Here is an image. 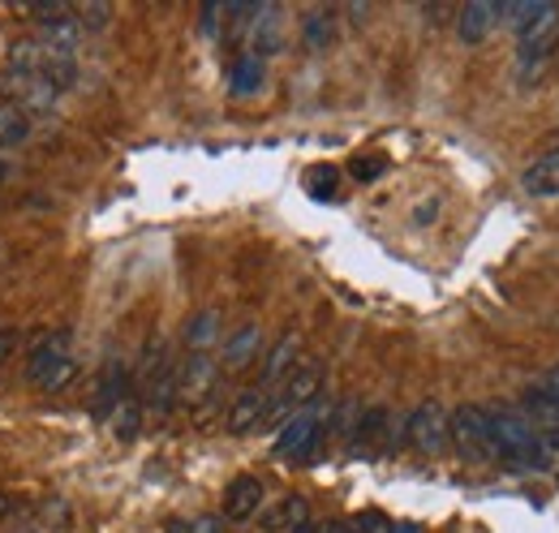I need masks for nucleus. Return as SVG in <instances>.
<instances>
[{"label":"nucleus","mask_w":559,"mask_h":533,"mask_svg":"<svg viewBox=\"0 0 559 533\" xmlns=\"http://www.w3.org/2000/svg\"><path fill=\"white\" fill-rule=\"evenodd\" d=\"M259 348H263V332H259V323H241L237 332L224 340L219 362H224L228 370H246V366L259 357Z\"/></svg>","instance_id":"15"},{"label":"nucleus","mask_w":559,"mask_h":533,"mask_svg":"<svg viewBox=\"0 0 559 533\" xmlns=\"http://www.w3.org/2000/svg\"><path fill=\"white\" fill-rule=\"evenodd\" d=\"M211 383H215V362H211V353H190L186 366H177V400L199 404V400L211 392Z\"/></svg>","instance_id":"12"},{"label":"nucleus","mask_w":559,"mask_h":533,"mask_svg":"<svg viewBox=\"0 0 559 533\" xmlns=\"http://www.w3.org/2000/svg\"><path fill=\"white\" fill-rule=\"evenodd\" d=\"M9 517H13V499L0 490V521H9Z\"/></svg>","instance_id":"34"},{"label":"nucleus","mask_w":559,"mask_h":533,"mask_svg":"<svg viewBox=\"0 0 559 533\" xmlns=\"http://www.w3.org/2000/svg\"><path fill=\"white\" fill-rule=\"evenodd\" d=\"M26 138H31V121L13 104H0V146L9 151V146H22Z\"/></svg>","instance_id":"24"},{"label":"nucleus","mask_w":559,"mask_h":533,"mask_svg":"<svg viewBox=\"0 0 559 533\" xmlns=\"http://www.w3.org/2000/svg\"><path fill=\"white\" fill-rule=\"evenodd\" d=\"M323 375H328V366L319 362V357H306V362H297L293 366V375L280 383V392L272 396L267 404V417H263V426H284L293 413H301V408H310L319 392H323Z\"/></svg>","instance_id":"3"},{"label":"nucleus","mask_w":559,"mask_h":533,"mask_svg":"<svg viewBox=\"0 0 559 533\" xmlns=\"http://www.w3.org/2000/svg\"><path fill=\"white\" fill-rule=\"evenodd\" d=\"M301 362V335L297 332H284L272 344V353L263 357V379H259V388L263 392H272V388H280L288 375H293V366Z\"/></svg>","instance_id":"10"},{"label":"nucleus","mask_w":559,"mask_h":533,"mask_svg":"<svg viewBox=\"0 0 559 533\" xmlns=\"http://www.w3.org/2000/svg\"><path fill=\"white\" fill-rule=\"evenodd\" d=\"M4 181H9V164L0 159V186H4Z\"/></svg>","instance_id":"39"},{"label":"nucleus","mask_w":559,"mask_h":533,"mask_svg":"<svg viewBox=\"0 0 559 533\" xmlns=\"http://www.w3.org/2000/svg\"><path fill=\"white\" fill-rule=\"evenodd\" d=\"M219 22H224V4H207V9L199 13V31H203V39H219Z\"/></svg>","instance_id":"30"},{"label":"nucleus","mask_w":559,"mask_h":533,"mask_svg":"<svg viewBox=\"0 0 559 533\" xmlns=\"http://www.w3.org/2000/svg\"><path fill=\"white\" fill-rule=\"evenodd\" d=\"M73 13V22L82 26V35H99L108 22H112V9L104 4V0H82L78 9H70Z\"/></svg>","instance_id":"25"},{"label":"nucleus","mask_w":559,"mask_h":533,"mask_svg":"<svg viewBox=\"0 0 559 533\" xmlns=\"http://www.w3.org/2000/svg\"><path fill=\"white\" fill-rule=\"evenodd\" d=\"M328 417H332V408H323L319 400H314L310 408L293 413V417L280 426V439H276L280 461H306V457H314V448H319V439H323Z\"/></svg>","instance_id":"5"},{"label":"nucleus","mask_w":559,"mask_h":533,"mask_svg":"<svg viewBox=\"0 0 559 533\" xmlns=\"http://www.w3.org/2000/svg\"><path fill=\"white\" fill-rule=\"evenodd\" d=\"M246 35L254 39V57H259V61H263L267 52H276L280 48V9L276 4H259V9H254V22H250Z\"/></svg>","instance_id":"18"},{"label":"nucleus","mask_w":559,"mask_h":533,"mask_svg":"<svg viewBox=\"0 0 559 533\" xmlns=\"http://www.w3.org/2000/svg\"><path fill=\"white\" fill-rule=\"evenodd\" d=\"M521 190L534 199H559V146L538 155L525 173H521Z\"/></svg>","instance_id":"14"},{"label":"nucleus","mask_w":559,"mask_h":533,"mask_svg":"<svg viewBox=\"0 0 559 533\" xmlns=\"http://www.w3.org/2000/svg\"><path fill=\"white\" fill-rule=\"evenodd\" d=\"M405 435H409L414 452L439 457V452L448 448V413H443V404H435V400L418 404V408L409 413V422H405Z\"/></svg>","instance_id":"7"},{"label":"nucleus","mask_w":559,"mask_h":533,"mask_svg":"<svg viewBox=\"0 0 559 533\" xmlns=\"http://www.w3.org/2000/svg\"><path fill=\"white\" fill-rule=\"evenodd\" d=\"M328 422H332L341 435H349V439H353V435H357V422H361V413H357V400H345V404H341V408H336Z\"/></svg>","instance_id":"29"},{"label":"nucleus","mask_w":559,"mask_h":533,"mask_svg":"<svg viewBox=\"0 0 559 533\" xmlns=\"http://www.w3.org/2000/svg\"><path fill=\"white\" fill-rule=\"evenodd\" d=\"M392 533H421L418 525H392Z\"/></svg>","instance_id":"37"},{"label":"nucleus","mask_w":559,"mask_h":533,"mask_svg":"<svg viewBox=\"0 0 559 533\" xmlns=\"http://www.w3.org/2000/svg\"><path fill=\"white\" fill-rule=\"evenodd\" d=\"M288 533H314V525H310V521H301L297 530H288Z\"/></svg>","instance_id":"38"},{"label":"nucleus","mask_w":559,"mask_h":533,"mask_svg":"<svg viewBox=\"0 0 559 533\" xmlns=\"http://www.w3.org/2000/svg\"><path fill=\"white\" fill-rule=\"evenodd\" d=\"M543 383H547V388H551V392H556V396H559V366H556V370H551V375H547V379H543Z\"/></svg>","instance_id":"36"},{"label":"nucleus","mask_w":559,"mask_h":533,"mask_svg":"<svg viewBox=\"0 0 559 533\" xmlns=\"http://www.w3.org/2000/svg\"><path fill=\"white\" fill-rule=\"evenodd\" d=\"M499 9L503 4H495V0H469L465 9H461V17H456V39L461 44H483L490 35V26L499 22Z\"/></svg>","instance_id":"13"},{"label":"nucleus","mask_w":559,"mask_h":533,"mask_svg":"<svg viewBox=\"0 0 559 533\" xmlns=\"http://www.w3.org/2000/svg\"><path fill=\"white\" fill-rule=\"evenodd\" d=\"M414 220H418V224H435V220H439V202H435V199L421 202V211L414 215Z\"/></svg>","instance_id":"32"},{"label":"nucleus","mask_w":559,"mask_h":533,"mask_svg":"<svg viewBox=\"0 0 559 533\" xmlns=\"http://www.w3.org/2000/svg\"><path fill=\"white\" fill-rule=\"evenodd\" d=\"M173 404H177V366H173V362H164V366L146 379L142 408H146V413H155V417H164Z\"/></svg>","instance_id":"16"},{"label":"nucleus","mask_w":559,"mask_h":533,"mask_svg":"<svg viewBox=\"0 0 559 533\" xmlns=\"http://www.w3.org/2000/svg\"><path fill=\"white\" fill-rule=\"evenodd\" d=\"M126 396H130V370H126L121 357H112V362L99 370V379H95V400H91L95 422H112L117 404H121Z\"/></svg>","instance_id":"8"},{"label":"nucleus","mask_w":559,"mask_h":533,"mask_svg":"<svg viewBox=\"0 0 559 533\" xmlns=\"http://www.w3.org/2000/svg\"><path fill=\"white\" fill-rule=\"evenodd\" d=\"M190 533H224V525H219L215 517H199V521L190 525Z\"/></svg>","instance_id":"31"},{"label":"nucleus","mask_w":559,"mask_h":533,"mask_svg":"<svg viewBox=\"0 0 559 533\" xmlns=\"http://www.w3.org/2000/svg\"><path fill=\"white\" fill-rule=\"evenodd\" d=\"M336 35H341V22H336V13H332V9H310V13L301 17V44H306L310 52L332 48V44H336Z\"/></svg>","instance_id":"17"},{"label":"nucleus","mask_w":559,"mask_h":533,"mask_svg":"<svg viewBox=\"0 0 559 533\" xmlns=\"http://www.w3.org/2000/svg\"><path fill=\"white\" fill-rule=\"evenodd\" d=\"M0 95H4V104H13L26 121H31V117H52V112H57V99H61V91H52L44 78L17 73V69H4V73H0Z\"/></svg>","instance_id":"6"},{"label":"nucleus","mask_w":559,"mask_h":533,"mask_svg":"<svg viewBox=\"0 0 559 533\" xmlns=\"http://www.w3.org/2000/svg\"><path fill=\"white\" fill-rule=\"evenodd\" d=\"M259 508H263V482H259L254 473L233 477V482H228V490H224V521L246 525V521H254V517H259Z\"/></svg>","instance_id":"9"},{"label":"nucleus","mask_w":559,"mask_h":533,"mask_svg":"<svg viewBox=\"0 0 559 533\" xmlns=\"http://www.w3.org/2000/svg\"><path fill=\"white\" fill-rule=\"evenodd\" d=\"M448 443H456V452L469 465H487L495 461V439H490V408L478 404H461L448 417Z\"/></svg>","instance_id":"4"},{"label":"nucleus","mask_w":559,"mask_h":533,"mask_svg":"<svg viewBox=\"0 0 559 533\" xmlns=\"http://www.w3.org/2000/svg\"><path fill=\"white\" fill-rule=\"evenodd\" d=\"M525 408L547 426V430H559V396L543 383V388H530L525 392Z\"/></svg>","instance_id":"23"},{"label":"nucleus","mask_w":559,"mask_h":533,"mask_svg":"<svg viewBox=\"0 0 559 533\" xmlns=\"http://www.w3.org/2000/svg\"><path fill=\"white\" fill-rule=\"evenodd\" d=\"M392 525H396V521L383 517V512H374V508H370V512H357L349 521L353 533H392Z\"/></svg>","instance_id":"28"},{"label":"nucleus","mask_w":559,"mask_h":533,"mask_svg":"<svg viewBox=\"0 0 559 533\" xmlns=\"http://www.w3.org/2000/svg\"><path fill=\"white\" fill-rule=\"evenodd\" d=\"M319 533H353V530H349V521H332V525H323Z\"/></svg>","instance_id":"35"},{"label":"nucleus","mask_w":559,"mask_h":533,"mask_svg":"<svg viewBox=\"0 0 559 533\" xmlns=\"http://www.w3.org/2000/svg\"><path fill=\"white\" fill-rule=\"evenodd\" d=\"M336 190H341V173L336 168H310L306 173V194L314 202L336 199Z\"/></svg>","instance_id":"26"},{"label":"nucleus","mask_w":559,"mask_h":533,"mask_svg":"<svg viewBox=\"0 0 559 533\" xmlns=\"http://www.w3.org/2000/svg\"><path fill=\"white\" fill-rule=\"evenodd\" d=\"M490 439H495V461L521 469H551L543 435L521 413H490Z\"/></svg>","instance_id":"1"},{"label":"nucleus","mask_w":559,"mask_h":533,"mask_svg":"<svg viewBox=\"0 0 559 533\" xmlns=\"http://www.w3.org/2000/svg\"><path fill=\"white\" fill-rule=\"evenodd\" d=\"M26 379H31L39 392H48V396L70 392L73 379H78V362H73V353H70V332L44 335V340L31 348Z\"/></svg>","instance_id":"2"},{"label":"nucleus","mask_w":559,"mask_h":533,"mask_svg":"<svg viewBox=\"0 0 559 533\" xmlns=\"http://www.w3.org/2000/svg\"><path fill=\"white\" fill-rule=\"evenodd\" d=\"M267 404H272V392H263V388L241 392V396L233 400L228 417H224V430H228V435H250V430H259L263 417H267Z\"/></svg>","instance_id":"11"},{"label":"nucleus","mask_w":559,"mask_h":533,"mask_svg":"<svg viewBox=\"0 0 559 533\" xmlns=\"http://www.w3.org/2000/svg\"><path fill=\"white\" fill-rule=\"evenodd\" d=\"M142 413H146V408H142V396L130 392V396L117 404V413H112V435H117V439H126V443H130V439H139Z\"/></svg>","instance_id":"22"},{"label":"nucleus","mask_w":559,"mask_h":533,"mask_svg":"<svg viewBox=\"0 0 559 533\" xmlns=\"http://www.w3.org/2000/svg\"><path fill=\"white\" fill-rule=\"evenodd\" d=\"M301 521H310V504L301 499V495H284L276 508L263 517V530H272V533H280V530H297Z\"/></svg>","instance_id":"19"},{"label":"nucleus","mask_w":559,"mask_h":533,"mask_svg":"<svg viewBox=\"0 0 559 533\" xmlns=\"http://www.w3.org/2000/svg\"><path fill=\"white\" fill-rule=\"evenodd\" d=\"M13 353V332H0V362Z\"/></svg>","instance_id":"33"},{"label":"nucleus","mask_w":559,"mask_h":533,"mask_svg":"<svg viewBox=\"0 0 559 533\" xmlns=\"http://www.w3.org/2000/svg\"><path fill=\"white\" fill-rule=\"evenodd\" d=\"M263 78H267V69H263V61L250 52V57H241V61L233 66V73H228V91H233V95H259V91H263Z\"/></svg>","instance_id":"20"},{"label":"nucleus","mask_w":559,"mask_h":533,"mask_svg":"<svg viewBox=\"0 0 559 533\" xmlns=\"http://www.w3.org/2000/svg\"><path fill=\"white\" fill-rule=\"evenodd\" d=\"M215 335H219V310H199V315L186 323V348H190V353H211Z\"/></svg>","instance_id":"21"},{"label":"nucleus","mask_w":559,"mask_h":533,"mask_svg":"<svg viewBox=\"0 0 559 533\" xmlns=\"http://www.w3.org/2000/svg\"><path fill=\"white\" fill-rule=\"evenodd\" d=\"M349 173H353V181H379V177L388 173V159H383V155H353Z\"/></svg>","instance_id":"27"}]
</instances>
